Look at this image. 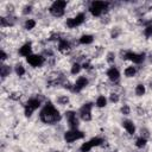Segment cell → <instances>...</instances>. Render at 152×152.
Masks as SVG:
<instances>
[{
    "label": "cell",
    "instance_id": "30bf717a",
    "mask_svg": "<svg viewBox=\"0 0 152 152\" xmlns=\"http://www.w3.org/2000/svg\"><path fill=\"white\" fill-rule=\"evenodd\" d=\"M45 61H46V58L43 55H38V53H32L31 56H28L26 58V62L31 66H33V68H40V66H43L45 64Z\"/></svg>",
    "mask_w": 152,
    "mask_h": 152
},
{
    "label": "cell",
    "instance_id": "484cf974",
    "mask_svg": "<svg viewBox=\"0 0 152 152\" xmlns=\"http://www.w3.org/2000/svg\"><path fill=\"white\" fill-rule=\"evenodd\" d=\"M69 101H70V99H69L68 95H58V96L56 97V102H57L59 106H66V104L69 103Z\"/></svg>",
    "mask_w": 152,
    "mask_h": 152
},
{
    "label": "cell",
    "instance_id": "8d00e7d4",
    "mask_svg": "<svg viewBox=\"0 0 152 152\" xmlns=\"http://www.w3.org/2000/svg\"><path fill=\"white\" fill-rule=\"evenodd\" d=\"M132 152H139V151H132Z\"/></svg>",
    "mask_w": 152,
    "mask_h": 152
},
{
    "label": "cell",
    "instance_id": "f1b7e54d",
    "mask_svg": "<svg viewBox=\"0 0 152 152\" xmlns=\"http://www.w3.org/2000/svg\"><path fill=\"white\" fill-rule=\"evenodd\" d=\"M142 33L146 38H150L152 37V24L147 25V26H144V30H142Z\"/></svg>",
    "mask_w": 152,
    "mask_h": 152
},
{
    "label": "cell",
    "instance_id": "3957f363",
    "mask_svg": "<svg viewBox=\"0 0 152 152\" xmlns=\"http://www.w3.org/2000/svg\"><path fill=\"white\" fill-rule=\"evenodd\" d=\"M66 5H68V2L64 1V0H56V1H53V2L50 5L49 12H50V14H51L52 17H55V18H61V17H63L64 13H65V7H66Z\"/></svg>",
    "mask_w": 152,
    "mask_h": 152
},
{
    "label": "cell",
    "instance_id": "2e32d148",
    "mask_svg": "<svg viewBox=\"0 0 152 152\" xmlns=\"http://www.w3.org/2000/svg\"><path fill=\"white\" fill-rule=\"evenodd\" d=\"M15 23L14 18L12 15H7V17H1L0 18V25L1 27H10V26H13Z\"/></svg>",
    "mask_w": 152,
    "mask_h": 152
},
{
    "label": "cell",
    "instance_id": "4fadbf2b",
    "mask_svg": "<svg viewBox=\"0 0 152 152\" xmlns=\"http://www.w3.org/2000/svg\"><path fill=\"white\" fill-rule=\"evenodd\" d=\"M57 50H58L59 52H62V53H68V52H70V50H71V43H70L68 39L62 38V39L58 42V44H57Z\"/></svg>",
    "mask_w": 152,
    "mask_h": 152
},
{
    "label": "cell",
    "instance_id": "5b68a950",
    "mask_svg": "<svg viewBox=\"0 0 152 152\" xmlns=\"http://www.w3.org/2000/svg\"><path fill=\"white\" fill-rule=\"evenodd\" d=\"M84 21H86V13L78 12V13H76L74 17L68 18V19L65 20V26H66L68 28H76V27L81 26Z\"/></svg>",
    "mask_w": 152,
    "mask_h": 152
},
{
    "label": "cell",
    "instance_id": "1f68e13d",
    "mask_svg": "<svg viewBox=\"0 0 152 152\" xmlns=\"http://www.w3.org/2000/svg\"><path fill=\"white\" fill-rule=\"evenodd\" d=\"M119 100H120V96H119V94L118 93H110L109 94V101H110V103H118L119 102Z\"/></svg>",
    "mask_w": 152,
    "mask_h": 152
},
{
    "label": "cell",
    "instance_id": "7a4b0ae2",
    "mask_svg": "<svg viewBox=\"0 0 152 152\" xmlns=\"http://www.w3.org/2000/svg\"><path fill=\"white\" fill-rule=\"evenodd\" d=\"M109 5L110 4L108 1H91L88 11L93 17H101L108 11Z\"/></svg>",
    "mask_w": 152,
    "mask_h": 152
},
{
    "label": "cell",
    "instance_id": "4316f807",
    "mask_svg": "<svg viewBox=\"0 0 152 152\" xmlns=\"http://www.w3.org/2000/svg\"><path fill=\"white\" fill-rule=\"evenodd\" d=\"M89 142L91 144L93 147H96V146H101V145L104 142V140H103L101 137H94V138H91V139L89 140Z\"/></svg>",
    "mask_w": 152,
    "mask_h": 152
},
{
    "label": "cell",
    "instance_id": "603a6c76",
    "mask_svg": "<svg viewBox=\"0 0 152 152\" xmlns=\"http://www.w3.org/2000/svg\"><path fill=\"white\" fill-rule=\"evenodd\" d=\"M14 72H15L17 76L23 77V76L26 74V69H25V66H24L21 63H17L15 66H14Z\"/></svg>",
    "mask_w": 152,
    "mask_h": 152
},
{
    "label": "cell",
    "instance_id": "7c38bea8",
    "mask_svg": "<svg viewBox=\"0 0 152 152\" xmlns=\"http://www.w3.org/2000/svg\"><path fill=\"white\" fill-rule=\"evenodd\" d=\"M106 76L110 82L115 83V82H118L120 80V71L115 65H110L106 71Z\"/></svg>",
    "mask_w": 152,
    "mask_h": 152
},
{
    "label": "cell",
    "instance_id": "836d02e7",
    "mask_svg": "<svg viewBox=\"0 0 152 152\" xmlns=\"http://www.w3.org/2000/svg\"><path fill=\"white\" fill-rule=\"evenodd\" d=\"M32 10H33V7H32V5H25L24 7H23V11H21V13L23 14H25V15H27V14H30V13H32Z\"/></svg>",
    "mask_w": 152,
    "mask_h": 152
},
{
    "label": "cell",
    "instance_id": "5bb4252c",
    "mask_svg": "<svg viewBox=\"0 0 152 152\" xmlns=\"http://www.w3.org/2000/svg\"><path fill=\"white\" fill-rule=\"evenodd\" d=\"M122 127H124V129L129 134V135H133V134H135V131H137V128H135V124L132 121V120H129V119H124L122 120Z\"/></svg>",
    "mask_w": 152,
    "mask_h": 152
},
{
    "label": "cell",
    "instance_id": "8992f818",
    "mask_svg": "<svg viewBox=\"0 0 152 152\" xmlns=\"http://www.w3.org/2000/svg\"><path fill=\"white\" fill-rule=\"evenodd\" d=\"M84 135H86L84 132H82V131H80L78 128H76V129H69V131H65L64 134H63V138H64L65 142L71 144V142H75V141H77V140L83 139Z\"/></svg>",
    "mask_w": 152,
    "mask_h": 152
},
{
    "label": "cell",
    "instance_id": "d6986e66",
    "mask_svg": "<svg viewBox=\"0 0 152 152\" xmlns=\"http://www.w3.org/2000/svg\"><path fill=\"white\" fill-rule=\"evenodd\" d=\"M107 102H108V100L104 95H99L95 100V106L97 108H104L107 106Z\"/></svg>",
    "mask_w": 152,
    "mask_h": 152
},
{
    "label": "cell",
    "instance_id": "74e56055",
    "mask_svg": "<svg viewBox=\"0 0 152 152\" xmlns=\"http://www.w3.org/2000/svg\"><path fill=\"white\" fill-rule=\"evenodd\" d=\"M55 152H61V151H55Z\"/></svg>",
    "mask_w": 152,
    "mask_h": 152
},
{
    "label": "cell",
    "instance_id": "277c9868",
    "mask_svg": "<svg viewBox=\"0 0 152 152\" xmlns=\"http://www.w3.org/2000/svg\"><path fill=\"white\" fill-rule=\"evenodd\" d=\"M40 106H42V100L40 99H38V97H30L26 101L25 106H24V114H25V116L30 118L33 114V112L37 110Z\"/></svg>",
    "mask_w": 152,
    "mask_h": 152
},
{
    "label": "cell",
    "instance_id": "8fae6325",
    "mask_svg": "<svg viewBox=\"0 0 152 152\" xmlns=\"http://www.w3.org/2000/svg\"><path fill=\"white\" fill-rule=\"evenodd\" d=\"M89 84V78L87 76H80L72 83V93H81Z\"/></svg>",
    "mask_w": 152,
    "mask_h": 152
},
{
    "label": "cell",
    "instance_id": "e0dca14e",
    "mask_svg": "<svg viewBox=\"0 0 152 152\" xmlns=\"http://www.w3.org/2000/svg\"><path fill=\"white\" fill-rule=\"evenodd\" d=\"M94 42V36L93 34H89V33H86V34H82L80 38H78V43L81 45H89Z\"/></svg>",
    "mask_w": 152,
    "mask_h": 152
},
{
    "label": "cell",
    "instance_id": "6da1fadb",
    "mask_svg": "<svg viewBox=\"0 0 152 152\" xmlns=\"http://www.w3.org/2000/svg\"><path fill=\"white\" fill-rule=\"evenodd\" d=\"M61 114L53 103L46 102L39 112V120L48 125H53L61 121Z\"/></svg>",
    "mask_w": 152,
    "mask_h": 152
},
{
    "label": "cell",
    "instance_id": "d590c367",
    "mask_svg": "<svg viewBox=\"0 0 152 152\" xmlns=\"http://www.w3.org/2000/svg\"><path fill=\"white\" fill-rule=\"evenodd\" d=\"M148 59H150V62H151V64H152V52L148 55Z\"/></svg>",
    "mask_w": 152,
    "mask_h": 152
},
{
    "label": "cell",
    "instance_id": "44dd1931",
    "mask_svg": "<svg viewBox=\"0 0 152 152\" xmlns=\"http://www.w3.org/2000/svg\"><path fill=\"white\" fill-rule=\"evenodd\" d=\"M37 25V21L33 19V18H27L25 21H24V28L27 30V31H31L36 27Z\"/></svg>",
    "mask_w": 152,
    "mask_h": 152
},
{
    "label": "cell",
    "instance_id": "52a82bcc",
    "mask_svg": "<svg viewBox=\"0 0 152 152\" xmlns=\"http://www.w3.org/2000/svg\"><path fill=\"white\" fill-rule=\"evenodd\" d=\"M93 103L91 102H86L81 106V108L78 109L77 114H78V118L83 121H90L93 119V115H91V112H93Z\"/></svg>",
    "mask_w": 152,
    "mask_h": 152
},
{
    "label": "cell",
    "instance_id": "7402d4cb",
    "mask_svg": "<svg viewBox=\"0 0 152 152\" xmlns=\"http://www.w3.org/2000/svg\"><path fill=\"white\" fill-rule=\"evenodd\" d=\"M12 72V68L11 65H6V64H1L0 66V74H1V77L2 78H6L7 76H10V74Z\"/></svg>",
    "mask_w": 152,
    "mask_h": 152
},
{
    "label": "cell",
    "instance_id": "ac0fdd59",
    "mask_svg": "<svg viewBox=\"0 0 152 152\" xmlns=\"http://www.w3.org/2000/svg\"><path fill=\"white\" fill-rule=\"evenodd\" d=\"M137 72H138V69H137V66H134V65H128V66H126L125 70H124V75H125V77H127V78L134 77V76L137 75Z\"/></svg>",
    "mask_w": 152,
    "mask_h": 152
},
{
    "label": "cell",
    "instance_id": "9a60e30c",
    "mask_svg": "<svg viewBox=\"0 0 152 152\" xmlns=\"http://www.w3.org/2000/svg\"><path fill=\"white\" fill-rule=\"evenodd\" d=\"M18 52H19V55H20L21 57L27 58L28 56H31V55H32V44H31L30 42H27V43L23 44V45L19 48Z\"/></svg>",
    "mask_w": 152,
    "mask_h": 152
},
{
    "label": "cell",
    "instance_id": "f546056e",
    "mask_svg": "<svg viewBox=\"0 0 152 152\" xmlns=\"http://www.w3.org/2000/svg\"><path fill=\"white\" fill-rule=\"evenodd\" d=\"M115 58H116V55H115L113 51L108 52L107 56H106V61H107V63H109V64H113V63L115 62Z\"/></svg>",
    "mask_w": 152,
    "mask_h": 152
},
{
    "label": "cell",
    "instance_id": "83f0119b",
    "mask_svg": "<svg viewBox=\"0 0 152 152\" xmlns=\"http://www.w3.org/2000/svg\"><path fill=\"white\" fill-rule=\"evenodd\" d=\"M91 148H93V146H91V144L88 140L86 142H82V145L80 146V152H90Z\"/></svg>",
    "mask_w": 152,
    "mask_h": 152
},
{
    "label": "cell",
    "instance_id": "ba28073f",
    "mask_svg": "<svg viewBox=\"0 0 152 152\" xmlns=\"http://www.w3.org/2000/svg\"><path fill=\"white\" fill-rule=\"evenodd\" d=\"M122 58L124 59H127V61H131L132 63L134 64H141L146 56L145 53H141V52H134V51H124L122 52Z\"/></svg>",
    "mask_w": 152,
    "mask_h": 152
},
{
    "label": "cell",
    "instance_id": "cb8c5ba5",
    "mask_svg": "<svg viewBox=\"0 0 152 152\" xmlns=\"http://www.w3.org/2000/svg\"><path fill=\"white\" fill-rule=\"evenodd\" d=\"M81 70H82V64L78 62H74L70 66V74L71 75H78Z\"/></svg>",
    "mask_w": 152,
    "mask_h": 152
},
{
    "label": "cell",
    "instance_id": "4dcf8cb0",
    "mask_svg": "<svg viewBox=\"0 0 152 152\" xmlns=\"http://www.w3.org/2000/svg\"><path fill=\"white\" fill-rule=\"evenodd\" d=\"M120 34H121L120 27H113V28H112V31H110V37H112L113 39H116Z\"/></svg>",
    "mask_w": 152,
    "mask_h": 152
},
{
    "label": "cell",
    "instance_id": "9c48e42d",
    "mask_svg": "<svg viewBox=\"0 0 152 152\" xmlns=\"http://www.w3.org/2000/svg\"><path fill=\"white\" fill-rule=\"evenodd\" d=\"M64 116H65V120H66V124L69 126L70 129H76L78 128V125H80V120H78V114L74 110H66L64 113Z\"/></svg>",
    "mask_w": 152,
    "mask_h": 152
},
{
    "label": "cell",
    "instance_id": "ffe728a7",
    "mask_svg": "<svg viewBox=\"0 0 152 152\" xmlns=\"http://www.w3.org/2000/svg\"><path fill=\"white\" fill-rule=\"evenodd\" d=\"M145 93H146V86L144 83H138L134 88V94L140 97V96H144Z\"/></svg>",
    "mask_w": 152,
    "mask_h": 152
},
{
    "label": "cell",
    "instance_id": "d6a6232c",
    "mask_svg": "<svg viewBox=\"0 0 152 152\" xmlns=\"http://www.w3.org/2000/svg\"><path fill=\"white\" fill-rule=\"evenodd\" d=\"M120 113L122 115H129L131 114V107L128 104H122L120 107Z\"/></svg>",
    "mask_w": 152,
    "mask_h": 152
},
{
    "label": "cell",
    "instance_id": "d4e9b609",
    "mask_svg": "<svg viewBox=\"0 0 152 152\" xmlns=\"http://www.w3.org/2000/svg\"><path fill=\"white\" fill-rule=\"evenodd\" d=\"M135 147L137 148H144L146 145H147V138H144V137H138L135 139V142H134Z\"/></svg>",
    "mask_w": 152,
    "mask_h": 152
},
{
    "label": "cell",
    "instance_id": "e575fe53",
    "mask_svg": "<svg viewBox=\"0 0 152 152\" xmlns=\"http://www.w3.org/2000/svg\"><path fill=\"white\" fill-rule=\"evenodd\" d=\"M7 59V53L5 50H1V62H5Z\"/></svg>",
    "mask_w": 152,
    "mask_h": 152
}]
</instances>
